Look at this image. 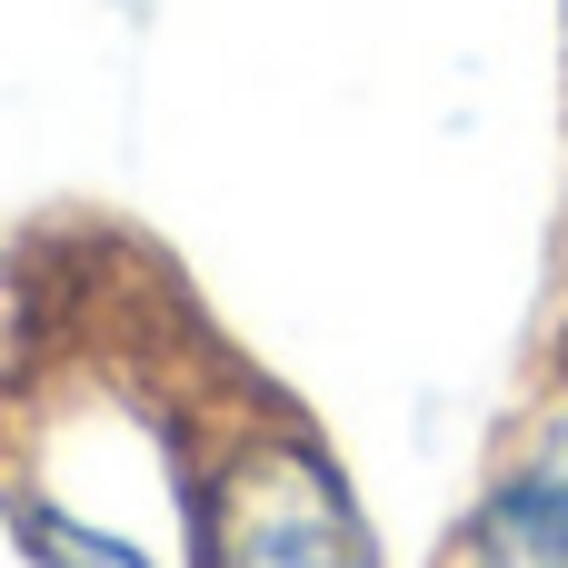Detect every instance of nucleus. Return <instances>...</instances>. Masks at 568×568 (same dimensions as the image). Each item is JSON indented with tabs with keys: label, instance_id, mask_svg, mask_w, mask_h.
<instances>
[{
	"label": "nucleus",
	"instance_id": "f257e3e1",
	"mask_svg": "<svg viewBox=\"0 0 568 568\" xmlns=\"http://www.w3.org/2000/svg\"><path fill=\"white\" fill-rule=\"evenodd\" d=\"M180 568H389L329 429L250 359L210 349L170 429Z\"/></svg>",
	"mask_w": 568,
	"mask_h": 568
},
{
	"label": "nucleus",
	"instance_id": "f03ea898",
	"mask_svg": "<svg viewBox=\"0 0 568 568\" xmlns=\"http://www.w3.org/2000/svg\"><path fill=\"white\" fill-rule=\"evenodd\" d=\"M439 568H568V329L499 419Z\"/></svg>",
	"mask_w": 568,
	"mask_h": 568
},
{
	"label": "nucleus",
	"instance_id": "7ed1b4c3",
	"mask_svg": "<svg viewBox=\"0 0 568 568\" xmlns=\"http://www.w3.org/2000/svg\"><path fill=\"white\" fill-rule=\"evenodd\" d=\"M0 529H10V549L20 568H160L130 529H110V519H90L80 499H60V489H40V479H0Z\"/></svg>",
	"mask_w": 568,
	"mask_h": 568
}]
</instances>
